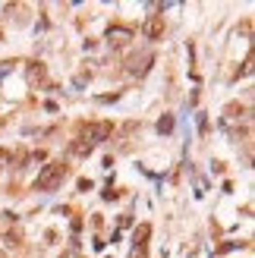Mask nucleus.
I'll return each instance as SVG.
<instances>
[{"label": "nucleus", "mask_w": 255, "mask_h": 258, "mask_svg": "<svg viewBox=\"0 0 255 258\" xmlns=\"http://www.w3.org/2000/svg\"><path fill=\"white\" fill-rule=\"evenodd\" d=\"M63 180H66V164L54 161V164H48V167L35 176V192H54Z\"/></svg>", "instance_id": "obj_1"}, {"label": "nucleus", "mask_w": 255, "mask_h": 258, "mask_svg": "<svg viewBox=\"0 0 255 258\" xmlns=\"http://www.w3.org/2000/svg\"><path fill=\"white\" fill-rule=\"evenodd\" d=\"M79 129H82L85 132V142H89V145H95V142H104V138L107 136H110V132H113V123H82V126H79Z\"/></svg>", "instance_id": "obj_2"}, {"label": "nucleus", "mask_w": 255, "mask_h": 258, "mask_svg": "<svg viewBox=\"0 0 255 258\" xmlns=\"http://www.w3.org/2000/svg\"><path fill=\"white\" fill-rule=\"evenodd\" d=\"M107 41H110L113 48H123V44L132 41V29L129 25H110V29H107Z\"/></svg>", "instance_id": "obj_3"}, {"label": "nucleus", "mask_w": 255, "mask_h": 258, "mask_svg": "<svg viewBox=\"0 0 255 258\" xmlns=\"http://www.w3.org/2000/svg\"><path fill=\"white\" fill-rule=\"evenodd\" d=\"M151 63H154V57H151V54H132L129 60H126V69H129L132 76H145Z\"/></svg>", "instance_id": "obj_4"}, {"label": "nucleus", "mask_w": 255, "mask_h": 258, "mask_svg": "<svg viewBox=\"0 0 255 258\" xmlns=\"http://www.w3.org/2000/svg\"><path fill=\"white\" fill-rule=\"evenodd\" d=\"M142 35L148 38V41H158V38H164V16H148V19H145Z\"/></svg>", "instance_id": "obj_5"}, {"label": "nucleus", "mask_w": 255, "mask_h": 258, "mask_svg": "<svg viewBox=\"0 0 255 258\" xmlns=\"http://www.w3.org/2000/svg\"><path fill=\"white\" fill-rule=\"evenodd\" d=\"M91 148H95V145H89L85 138H73V145H70V151H73L76 157H89Z\"/></svg>", "instance_id": "obj_6"}, {"label": "nucleus", "mask_w": 255, "mask_h": 258, "mask_svg": "<svg viewBox=\"0 0 255 258\" xmlns=\"http://www.w3.org/2000/svg\"><path fill=\"white\" fill-rule=\"evenodd\" d=\"M170 129H173V117H170V114H164V117L158 120V132H170Z\"/></svg>", "instance_id": "obj_7"}, {"label": "nucleus", "mask_w": 255, "mask_h": 258, "mask_svg": "<svg viewBox=\"0 0 255 258\" xmlns=\"http://www.w3.org/2000/svg\"><path fill=\"white\" fill-rule=\"evenodd\" d=\"M117 195H120V192H113V189H104V202H113Z\"/></svg>", "instance_id": "obj_8"}]
</instances>
